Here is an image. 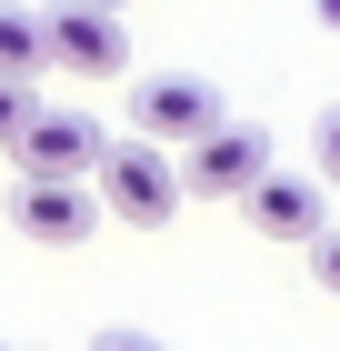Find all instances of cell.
Instances as JSON below:
<instances>
[{
	"label": "cell",
	"instance_id": "6da1fadb",
	"mask_svg": "<svg viewBox=\"0 0 340 351\" xmlns=\"http://www.w3.org/2000/svg\"><path fill=\"white\" fill-rule=\"evenodd\" d=\"M90 191H101V211H110V221H140V231H160V221L190 201V191H181V161H170V141H151V131L110 141L101 171H90Z\"/></svg>",
	"mask_w": 340,
	"mask_h": 351
},
{
	"label": "cell",
	"instance_id": "7a4b0ae2",
	"mask_svg": "<svg viewBox=\"0 0 340 351\" xmlns=\"http://www.w3.org/2000/svg\"><path fill=\"white\" fill-rule=\"evenodd\" d=\"M101 221H110V211H101L90 181H60V171H21V181H10V231L40 241V251H80Z\"/></svg>",
	"mask_w": 340,
	"mask_h": 351
},
{
	"label": "cell",
	"instance_id": "3957f363",
	"mask_svg": "<svg viewBox=\"0 0 340 351\" xmlns=\"http://www.w3.org/2000/svg\"><path fill=\"white\" fill-rule=\"evenodd\" d=\"M40 30H51V71H70V81H120L131 71V40H120L110 0H51Z\"/></svg>",
	"mask_w": 340,
	"mask_h": 351
},
{
	"label": "cell",
	"instance_id": "277c9868",
	"mask_svg": "<svg viewBox=\"0 0 340 351\" xmlns=\"http://www.w3.org/2000/svg\"><path fill=\"white\" fill-rule=\"evenodd\" d=\"M190 161H181V191L190 201H240V191L270 171V131L261 121H210L200 141H181Z\"/></svg>",
	"mask_w": 340,
	"mask_h": 351
},
{
	"label": "cell",
	"instance_id": "5b68a950",
	"mask_svg": "<svg viewBox=\"0 0 340 351\" xmlns=\"http://www.w3.org/2000/svg\"><path fill=\"white\" fill-rule=\"evenodd\" d=\"M101 151H110V131L90 121V110H30L21 141H10V161H21V171H60V181H90Z\"/></svg>",
	"mask_w": 340,
	"mask_h": 351
},
{
	"label": "cell",
	"instance_id": "8992f818",
	"mask_svg": "<svg viewBox=\"0 0 340 351\" xmlns=\"http://www.w3.org/2000/svg\"><path fill=\"white\" fill-rule=\"evenodd\" d=\"M320 171H261V181L240 191V221L261 231V241H311L320 221H330V201H320Z\"/></svg>",
	"mask_w": 340,
	"mask_h": 351
},
{
	"label": "cell",
	"instance_id": "52a82bcc",
	"mask_svg": "<svg viewBox=\"0 0 340 351\" xmlns=\"http://www.w3.org/2000/svg\"><path fill=\"white\" fill-rule=\"evenodd\" d=\"M131 121H140L151 141H200L210 121H231V110H220V90H210L200 71H151L140 101H131Z\"/></svg>",
	"mask_w": 340,
	"mask_h": 351
},
{
	"label": "cell",
	"instance_id": "ba28073f",
	"mask_svg": "<svg viewBox=\"0 0 340 351\" xmlns=\"http://www.w3.org/2000/svg\"><path fill=\"white\" fill-rule=\"evenodd\" d=\"M0 71H10V81H40V71H51V30H40V10H10V0H0Z\"/></svg>",
	"mask_w": 340,
	"mask_h": 351
},
{
	"label": "cell",
	"instance_id": "9c48e42d",
	"mask_svg": "<svg viewBox=\"0 0 340 351\" xmlns=\"http://www.w3.org/2000/svg\"><path fill=\"white\" fill-rule=\"evenodd\" d=\"M311 171H320V181L340 191V101H330V110L311 121Z\"/></svg>",
	"mask_w": 340,
	"mask_h": 351
},
{
	"label": "cell",
	"instance_id": "30bf717a",
	"mask_svg": "<svg viewBox=\"0 0 340 351\" xmlns=\"http://www.w3.org/2000/svg\"><path fill=\"white\" fill-rule=\"evenodd\" d=\"M311 281H320V291L340 301V231H330V221H320V231H311Z\"/></svg>",
	"mask_w": 340,
	"mask_h": 351
},
{
	"label": "cell",
	"instance_id": "8fae6325",
	"mask_svg": "<svg viewBox=\"0 0 340 351\" xmlns=\"http://www.w3.org/2000/svg\"><path fill=\"white\" fill-rule=\"evenodd\" d=\"M90 351H170V341L140 331V322H101V331H90Z\"/></svg>",
	"mask_w": 340,
	"mask_h": 351
},
{
	"label": "cell",
	"instance_id": "7c38bea8",
	"mask_svg": "<svg viewBox=\"0 0 340 351\" xmlns=\"http://www.w3.org/2000/svg\"><path fill=\"white\" fill-rule=\"evenodd\" d=\"M30 110H40V101H30V81H10V71H0V141H21Z\"/></svg>",
	"mask_w": 340,
	"mask_h": 351
},
{
	"label": "cell",
	"instance_id": "4fadbf2b",
	"mask_svg": "<svg viewBox=\"0 0 340 351\" xmlns=\"http://www.w3.org/2000/svg\"><path fill=\"white\" fill-rule=\"evenodd\" d=\"M311 10H320V30H340V0H311Z\"/></svg>",
	"mask_w": 340,
	"mask_h": 351
},
{
	"label": "cell",
	"instance_id": "5bb4252c",
	"mask_svg": "<svg viewBox=\"0 0 340 351\" xmlns=\"http://www.w3.org/2000/svg\"><path fill=\"white\" fill-rule=\"evenodd\" d=\"M110 10H131V0H110Z\"/></svg>",
	"mask_w": 340,
	"mask_h": 351
},
{
	"label": "cell",
	"instance_id": "9a60e30c",
	"mask_svg": "<svg viewBox=\"0 0 340 351\" xmlns=\"http://www.w3.org/2000/svg\"><path fill=\"white\" fill-rule=\"evenodd\" d=\"M0 351H10V341H0Z\"/></svg>",
	"mask_w": 340,
	"mask_h": 351
}]
</instances>
